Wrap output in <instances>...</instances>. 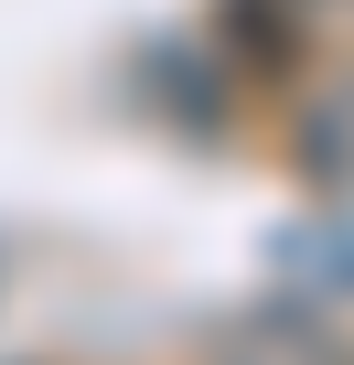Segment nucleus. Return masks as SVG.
Here are the masks:
<instances>
[{
  "mask_svg": "<svg viewBox=\"0 0 354 365\" xmlns=\"http://www.w3.org/2000/svg\"><path fill=\"white\" fill-rule=\"evenodd\" d=\"M226 33H236V54L269 65V76H290V54H301V11H290V0H226Z\"/></svg>",
  "mask_w": 354,
  "mask_h": 365,
  "instance_id": "3",
  "label": "nucleus"
},
{
  "mask_svg": "<svg viewBox=\"0 0 354 365\" xmlns=\"http://www.w3.org/2000/svg\"><path fill=\"white\" fill-rule=\"evenodd\" d=\"M204 365H354V333L322 322V312L269 301V312H236V322L204 344Z\"/></svg>",
  "mask_w": 354,
  "mask_h": 365,
  "instance_id": "1",
  "label": "nucleus"
},
{
  "mask_svg": "<svg viewBox=\"0 0 354 365\" xmlns=\"http://www.w3.org/2000/svg\"><path fill=\"white\" fill-rule=\"evenodd\" d=\"M301 172L311 182H354V86H322L311 108H301Z\"/></svg>",
  "mask_w": 354,
  "mask_h": 365,
  "instance_id": "2",
  "label": "nucleus"
}]
</instances>
